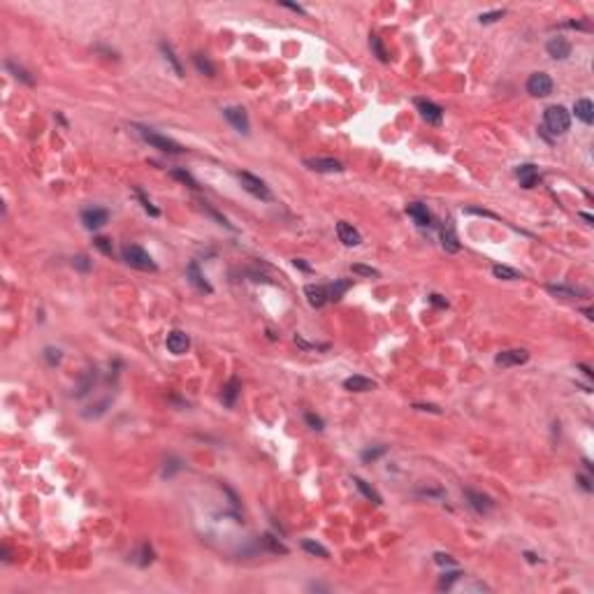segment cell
<instances>
[{"instance_id": "cell-4", "label": "cell", "mask_w": 594, "mask_h": 594, "mask_svg": "<svg viewBox=\"0 0 594 594\" xmlns=\"http://www.w3.org/2000/svg\"><path fill=\"white\" fill-rule=\"evenodd\" d=\"M527 93L534 98H545L553 93V79L545 72H534L527 79Z\"/></svg>"}, {"instance_id": "cell-48", "label": "cell", "mask_w": 594, "mask_h": 594, "mask_svg": "<svg viewBox=\"0 0 594 594\" xmlns=\"http://www.w3.org/2000/svg\"><path fill=\"white\" fill-rule=\"evenodd\" d=\"M295 267H300V269H304V272H309V269H311V267H309L304 260H295Z\"/></svg>"}, {"instance_id": "cell-12", "label": "cell", "mask_w": 594, "mask_h": 594, "mask_svg": "<svg viewBox=\"0 0 594 594\" xmlns=\"http://www.w3.org/2000/svg\"><path fill=\"white\" fill-rule=\"evenodd\" d=\"M337 235H339V242H344L346 246H358V244H362V235L346 221L337 223Z\"/></svg>"}, {"instance_id": "cell-35", "label": "cell", "mask_w": 594, "mask_h": 594, "mask_svg": "<svg viewBox=\"0 0 594 594\" xmlns=\"http://www.w3.org/2000/svg\"><path fill=\"white\" fill-rule=\"evenodd\" d=\"M504 14H506V12H504V10L485 12V14H481V16H478V21H481V24H494V21H497V19H501Z\"/></svg>"}, {"instance_id": "cell-32", "label": "cell", "mask_w": 594, "mask_h": 594, "mask_svg": "<svg viewBox=\"0 0 594 594\" xmlns=\"http://www.w3.org/2000/svg\"><path fill=\"white\" fill-rule=\"evenodd\" d=\"M548 290L553 295H562V297H578L580 290H574V288H566V286H548Z\"/></svg>"}, {"instance_id": "cell-38", "label": "cell", "mask_w": 594, "mask_h": 594, "mask_svg": "<svg viewBox=\"0 0 594 594\" xmlns=\"http://www.w3.org/2000/svg\"><path fill=\"white\" fill-rule=\"evenodd\" d=\"M460 576H462V574H458V571H453V574H446L441 578V583H439V587H441V589H450V585H453L455 580L460 578Z\"/></svg>"}, {"instance_id": "cell-19", "label": "cell", "mask_w": 594, "mask_h": 594, "mask_svg": "<svg viewBox=\"0 0 594 594\" xmlns=\"http://www.w3.org/2000/svg\"><path fill=\"white\" fill-rule=\"evenodd\" d=\"M186 274H188V281H191L193 286L197 288V290H202V292H214V288L209 286V283H207V279L200 274V267H197V262H191V265H188Z\"/></svg>"}, {"instance_id": "cell-8", "label": "cell", "mask_w": 594, "mask_h": 594, "mask_svg": "<svg viewBox=\"0 0 594 594\" xmlns=\"http://www.w3.org/2000/svg\"><path fill=\"white\" fill-rule=\"evenodd\" d=\"M223 116H225L227 121L242 132V135H248V116L242 107H225V109H223Z\"/></svg>"}, {"instance_id": "cell-10", "label": "cell", "mask_w": 594, "mask_h": 594, "mask_svg": "<svg viewBox=\"0 0 594 594\" xmlns=\"http://www.w3.org/2000/svg\"><path fill=\"white\" fill-rule=\"evenodd\" d=\"M416 107L420 109V114H423V119L427 123H441L443 109L439 105H434V102L425 100V98H418V100H416Z\"/></svg>"}, {"instance_id": "cell-16", "label": "cell", "mask_w": 594, "mask_h": 594, "mask_svg": "<svg viewBox=\"0 0 594 594\" xmlns=\"http://www.w3.org/2000/svg\"><path fill=\"white\" fill-rule=\"evenodd\" d=\"M304 295H307L309 304L316 307V309H321L323 304L330 300V292H328V288H325V286H307V288H304Z\"/></svg>"}, {"instance_id": "cell-9", "label": "cell", "mask_w": 594, "mask_h": 594, "mask_svg": "<svg viewBox=\"0 0 594 594\" xmlns=\"http://www.w3.org/2000/svg\"><path fill=\"white\" fill-rule=\"evenodd\" d=\"M464 497L469 499V506H471L476 513H490L494 509V501L485 494L476 492V490H464Z\"/></svg>"}, {"instance_id": "cell-46", "label": "cell", "mask_w": 594, "mask_h": 594, "mask_svg": "<svg viewBox=\"0 0 594 594\" xmlns=\"http://www.w3.org/2000/svg\"><path fill=\"white\" fill-rule=\"evenodd\" d=\"M578 483L583 485V488L587 490V492H589V490H592V483H589V478H587V476H578Z\"/></svg>"}, {"instance_id": "cell-37", "label": "cell", "mask_w": 594, "mask_h": 594, "mask_svg": "<svg viewBox=\"0 0 594 594\" xmlns=\"http://www.w3.org/2000/svg\"><path fill=\"white\" fill-rule=\"evenodd\" d=\"M383 453H385V446H378V448H369V450H364V453H362V460H364V462H369V460L381 458Z\"/></svg>"}, {"instance_id": "cell-34", "label": "cell", "mask_w": 594, "mask_h": 594, "mask_svg": "<svg viewBox=\"0 0 594 594\" xmlns=\"http://www.w3.org/2000/svg\"><path fill=\"white\" fill-rule=\"evenodd\" d=\"M172 176H174V179H179V181H184V184H188L191 188H197L195 179H193L188 172H184V170H172Z\"/></svg>"}, {"instance_id": "cell-20", "label": "cell", "mask_w": 594, "mask_h": 594, "mask_svg": "<svg viewBox=\"0 0 594 594\" xmlns=\"http://www.w3.org/2000/svg\"><path fill=\"white\" fill-rule=\"evenodd\" d=\"M574 111H576V116H578L583 123H592L594 121V105L587 100V98H580V100H576Z\"/></svg>"}, {"instance_id": "cell-36", "label": "cell", "mask_w": 594, "mask_h": 594, "mask_svg": "<svg viewBox=\"0 0 594 594\" xmlns=\"http://www.w3.org/2000/svg\"><path fill=\"white\" fill-rule=\"evenodd\" d=\"M353 272H355V274H362V277H378V269H374V267H367V265H353Z\"/></svg>"}, {"instance_id": "cell-31", "label": "cell", "mask_w": 594, "mask_h": 594, "mask_svg": "<svg viewBox=\"0 0 594 594\" xmlns=\"http://www.w3.org/2000/svg\"><path fill=\"white\" fill-rule=\"evenodd\" d=\"M348 288H351V281H339V283H334V286L328 290L330 292V300H339V297H341L344 292L348 290Z\"/></svg>"}, {"instance_id": "cell-1", "label": "cell", "mask_w": 594, "mask_h": 594, "mask_svg": "<svg viewBox=\"0 0 594 594\" xmlns=\"http://www.w3.org/2000/svg\"><path fill=\"white\" fill-rule=\"evenodd\" d=\"M121 253H123V260H126L130 267H135V269H142V272H156V269H158V265L153 262V258L149 256L142 246H137V244H126Z\"/></svg>"}, {"instance_id": "cell-2", "label": "cell", "mask_w": 594, "mask_h": 594, "mask_svg": "<svg viewBox=\"0 0 594 594\" xmlns=\"http://www.w3.org/2000/svg\"><path fill=\"white\" fill-rule=\"evenodd\" d=\"M543 119H545V128H548L550 132H555V135H564V132L569 130V126H571V116L562 105L548 107L545 114H543Z\"/></svg>"}, {"instance_id": "cell-5", "label": "cell", "mask_w": 594, "mask_h": 594, "mask_svg": "<svg viewBox=\"0 0 594 594\" xmlns=\"http://www.w3.org/2000/svg\"><path fill=\"white\" fill-rule=\"evenodd\" d=\"M239 181H242V186L246 188L251 195L260 197V200H269L272 197V193H269V188H267V184L262 181V179H258V176L248 174V172H239Z\"/></svg>"}, {"instance_id": "cell-30", "label": "cell", "mask_w": 594, "mask_h": 594, "mask_svg": "<svg viewBox=\"0 0 594 594\" xmlns=\"http://www.w3.org/2000/svg\"><path fill=\"white\" fill-rule=\"evenodd\" d=\"M7 70H12V72H14V75H16V79L26 81V84H28V86H33V84H35V81H33V77H28V72H26L24 67H16L14 63H12V61H7Z\"/></svg>"}, {"instance_id": "cell-44", "label": "cell", "mask_w": 594, "mask_h": 594, "mask_svg": "<svg viewBox=\"0 0 594 594\" xmlns=\"http://www.w3.org/2000/svg\"><path fill=\"white\" fill-rule=\"evenodd\" d=\"M416 408H423V411H432V413H441V408L434 406V404H413Z\"/></svg>"}, {"instance_id": "cell-45", "label": "cell", "mask_w": 594, "mask_h": 594, "mask_svg": "<svg viewBox=\"0 0 594 594\" xmlns=\"http://www.w3.org/2000/svg\"><path fill=\"white\" fill-rule=\"evenodd\" d=\"M283 7H288V10H292V12H297V14H304V7H300V5H292V3H281Z\"/></svg>"}, {"instance_id": "cell-6", "label": "cell", "mask_w": 594, "mask_h": 594, "mask_svg": "<svg viewBox=\"0 0 594 594\" xmlns=\"http://www.w3.org/2000/svg\"><path fill=\"white\" fill-rule=\"evenodd\" d=\"M107 218H109V212L102 209V207H91V209L81 212V223H84L86 230H100L107 223Z\"/></svg>"}, {"instance_id": "cell-22", "label": "cell", "mask_w": 594, "mask_h": 594, "mask_svg": "<svg viewBox=\"0 0 594 594\" xmlns=\"http://www.w3.org/2000/svg\"><path fill=\"white\" fill-rule=\"evenodd\" d=\"M237 395H239V378H230L227 381V385L223 388V404L225 406H232L235 404V399H237Z\"/></svg>"}, {"instance_id": "cell-18", "label": "cell", "mask_w": 594, "mask_h": 594, "mask_svg": "<svg viewBox=\"0 0 594 594\" xmlns=\"http://www.w3.org/2000/svg\"><path fill=\"white\" fill-rule=\"evenodd\" d=\"M344 388L351 390V393H367V390H374L376 383L372 378H364V376H351L344 381Z\"/></svg>"}, {"instance_id": "cell-42", "label": "cell", "mask_w": 594, "mask_h": 594, "mask_svg": "<svg viewBox=\"0 0 594 594\" xmlns=\"http://www.w3.org/2000/svg\"><path fill=\"white\" fill-rule=\"evenodd\" d=\"M75 265L79 267V269H84V272H86V269H91V262H88V258H86V256H77Z\"/></svg>"}, {"instance_id": "cell-28", "label": "cell", "mask_w": 594, "mask_h": 594, "mask_svg": "<svg viewBox=\"0 0 594 594\" xmlns=\"http://www.w3.org/2000/svg\"><path fill=\"white\" fill-rule=\"evenodd\" d=\"M369 47H372L374 54L378 56V61H381V63H388V51H385V47L381 44V40H378L376 35L369 37Z\"/></svg>"}, {"instance_id": "cell-14", "label": "cell", "mask_w": 594, "mask_h": 594, "mask_svg": "<svg viewBox=\"0 0 594 594\" xmlns=\"http://www.w3.org/2000/svg\"><path fill=\"white\" fill-rule=\"evenodd\" d=\"M304 165L316 172H341L344 170V165L339 161H334V158H307Z\"/></svg>"}, {"instance_id": "cell-11", "label": "cell", "mask_w": 594, "mask_h": 594, "mask_svg": "<svg viewBox=\"0 0 594 594\" xmlns=\"http://www.w3.org/2000/svg\"><path fill=\"white\" fill-rule=\"evenodd\" d=\"M165 344H167V351H170V353H174V355H181V353L188 351V346H191V339H188L186 332H179V330H174V332L167 334Z\"/></svg>"}, {"instance_id": "cell-43", "label": "cell", "mask_w": 594, "mask_h": 594, "mask_svg": "<svg viewBox=\"0 0 594 594\" xmlns=\"http://www.w3.org/2000/svg\"><path fill=\"white\" fill-rule=\"evenodd\" d=\"M434 559H437V564H455L453 557H448V555H441V553L434 555Z\"/></svg>"}, {"instance_id": "cell-29", "label": "cell", "mask_w": 594, "mask_h": 594, "mask_svg": "<svg viewBox=\"0 0 594 594\" xmlns=\"http://www.w3.org/2000/svg\"><path fill=\"white\" fill-rule=\"evenodd\" d=\"M135 195H137V197H140V200H142V207H144V212H146V214H151V216H161V212H158L156 207L151 204V200H149V197H146L144 193L140 191V188H135Z\"/></svg>"}, {"instance_id": "cell-39", "label": "cell", "mask_w": 594, "mask_h": 594, "mask_svg": "<svg viewBox=\"0 0 594 594\" xmlns=\"http://www.w3.org/2000/svg\"><path fill=\"white\" fill-rule=\"evenodd\" d=\"M140 562V566H146V564H151L153 562V550L149 548V545H142V559H137Z\"/></svg>"}, {"instance_id": "cell-40", "label": "cell", "mask_w": 594, "mask_h": 594, "mask_svg": "<svg viewBox=\"0 0 594 594\" xmlns=\"http://www.w3.org/2000/svg\"><path fill=\"white\" fill-rule=\"evenodd\" d=\"M96 246L100 248L105 256H111V242L107 239V237H96Z\"/></svg>"}, {"instance_id": "cell-27", "label": "cell", "mask_w": 594, "mask_h": 594, "mask_svg": "<svg viewBox=\"0 0 594 594\" xmlns=\"http://www.w3.org/2000/svg\"><path fill=\"white\" fill-rule=\"evenodd\" d=\"M492 272H494V277L506 279V281H515V279H520V274L515 272V269H511V267H506V265H494Z\"/></svg>"}, {"instance_id": "cell-47", "label": "cell", "mask_w": 594, "mask_h": 594, "mask_svg": "<svg viewBox=\"0 0 594 594\" xmlns=\"http://www.w3.org/2000/svg\"><path fill=\"white\" fill-rule=\"evenodd\" d=\"M429 300H432V302L437 304V307H446V304H448V302H446V300H441V295H432V297H429Z\"/></svg>"}, {"instance_id": "cell-41", "label": "cell", "mask_w": 594, "mask_h": 594, "mask_svg": "<svg viewBox=\"0 0 594 594\" xmlns=\"http://www.w3.org/2000/svg\"><path fill=\"white\" fill-rule=\"evenodd\" d=\"M304 418H307V423H309V427H311V429H323V420L318 418V416H313V413H307Z\"/></svg>"}, {"instance_id": "cell-26", "label": "cell", "mask_w": 594, "mask_h": 594, "mask_svg": "<svg viewBox=\"0 0 594 594\" xmlns=\"http://www.w3.org/2000/svg\"><path fill=\"white\" fill-rule=\"evenodd\" d=\"M161 51H163V56H165V61L170 63L172 67H174V72H176V75L181 77V75H184V70H181V63L176 61V56H174V51H172V47L163 42V44H161Z\"/></svg>"}, {"instance_id": "cell-15", "label": "cell", "mask_w": 594, "mask_h": 594, "mask_svg": "<svg viewBox=\"0 0 594 594\" xmlns=\"http://www.w3.org/2000/svg\"><path fill=\"white\" fill-rule=\"evenodd\" d=\"M515 176L520 179V184H522L524 188H534L536 181H539V170H536V165L527 163V165H520L518 170H515Z\"/></svg>"}, {"instance_id": "cell-25", "label": "cell", "mask_w": 594, "mask_h": 594, "mask_svg": "<svg viewBox=\"0 0 594 594\" xmlns=\"http://www.w3.org/2000/svg\"><path fill=\"white\" fill-rule=\"evenodd\" d=\"M353 481H355V485H358V490H360V492L364 494V497L369 499V501H374V504H381V494H378L376 490L372 488V485H367V483H364L362 478H353Z\"/></svg>"}, {"instance_id": "cell-13", "label": "cell", "mask_w": 594, "mask_h": 594, "mask_svg": "<svg viewBox=\"0 0 594 594\" xmlns=\"http://www.w3.org/2000/svg\"><path fill=\"white\" fill-rule=\"evenodd\" d=\"M545 51H548V56L562 61V58H566V56L571 54V42L564 40V37H553V40H548V44H545Z\"/></svg>"}, {"instance_id": "cell-33", "label": "cell", "mask_w": 594, "mask_h": 594, "mask_svg": "<svg viewBox=\"0 0 594 594\" xmlns=\"http://www.w3.org/2000/svg\"><path fill=\"white\" fill-rule=\"evenodd\" d=\"M61 358H63V355H61V351H58V348H51V346L44 348V360H47V364L56 367V364L61 362Z\"/></svg>"}, {"instance_id": "cell-7", "label": "cell", "mask_w": 594, "mask_h": 594, "mask_svg": "<svg viewBox=\"0 0 594 594\" xmlns=\"http://www.w3.org/2000/svg\"><path fill=\"white\" fill-rule=\"evenodd\" d=\"M527 360H529V353L524 348H513V351L499 353L497 358H494V362L499 367H515V364H524Z\"/></svg>"}, {"instance_id": "cell-17", "label": "cell", "mask_w": 594, "mask_h": 594, "mask_svg": "<svg viewBox=\"0 0 594 594\" xmlns=\"http://www.w3.org/2000/svg\"><path fill=\"white\" fill-rule=\"evenodd\" d=\"M441 242H443V248L448 253L460 251V239H458V235H455V227L450 221H446V225L441 227Z\"/></svg>"}, {"instance_id": "cell-21", "label": "cell", "mask_w": 594, "mask_h": 594, "mask_svg": "<svg viewBox=\"0 0 594 594\" xmlns=\"http://www.w3.org/2000/svg\"><path fill=\"white\" fill-rule=\"evenodd\" d=\"M406 214H408V216H411L416 223H418V225H423V227H425V225H429V221H432V218H429L427 207H425V204H418V202H416V204H408V207H406Z\"/></svg>"}, {"instance_id": "cell-3", "label": "cell", "mask_w": 594, "mask_h": 594, "mask_svg": "<svg viewBox=\"0 0 594 594\" xmlns=\"http://www.w3.org/2000/svg\"><path fill=\"white\" fill-rule=\"evenodd\" d=\"M137 130H140L142 140L149 142L151 146H156V149H161V151H165V153H184L186 151L184 146H179L174 140L161 135V132H153V130H149V128H137Z\"/></svg>"}, {"instance_id": "cell-24", "label": "cell", "mask_w": 594, "mask_h": 594, "mask_svg": "<svg viewBox=\"0 0 594 594\" xmlns=\"http://www.w3.org/2000/svg\"><path fill=\"white\" fill-rule=\"evenodd\" d=\"M302 548L307 550L309 555H316V557H323V559H328V557H330L328 548H323V545H321V543H316V541L304 539V541H302Z\"/></svg>"}, {"instance_id": "cell-23", "label": "cell", "mask_w": 594, "mask_h": 594, "mask_svg": "<svg viewBox=\"0 0 594 594\" xmlns=\"http://www.w3.org/2000/svg\"><path fill=\"white\" fill-rule=\"evenodd\" d=\"M193 63H195V67L202 72V75H207V77H214V75H216V67L212 65V61H209L207 56L195 54V56H193Z\"/></svg>"}]
</instances>
